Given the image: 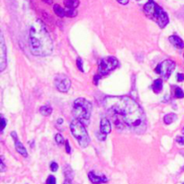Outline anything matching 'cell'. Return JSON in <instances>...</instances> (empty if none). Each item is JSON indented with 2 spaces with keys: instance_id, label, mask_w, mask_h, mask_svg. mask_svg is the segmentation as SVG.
Returning a JSON list of instances; mask_svg holds the SVG:
<instances>
[{
  "instance_id": "cell-11",
  "label": "cell",
  "mask_w": 184,
  "mask_h": 184,
  "mask_svg": "<svg viewBox=\"0 0 184 184\" xmlns=\"http://www.w3.org/2000/svg\"><path fill=\"white\" fill-rule=\"evenodd\" d=\"M88 178L93 184H103L108 182V179L103 174H97L95 171H90L88 173Z\"/></svg>"
},
{
  "instance_id": "cell-16",
  "label": "cell",
  "mask_w": 184,
  "mask_h": 184,
  "mask_svg": "<svg viewBox=\"0 0 184 184\" xmlns=\"http://www.w3.org/2000/svg\"><path fill=\"white\" fill-rule=\"evenodd\" d=\"M80 4L79 0H64V5L68 9H75Z\"/></svg>"
},
{
  "instance_id": "cell-31",
  "label": "cell",
  "mask_w": 184,
  "mask_h": 184,
  "mask_svg": "<svg viewBox=\"0 0 184 184\" xmlns=\"http://www.w3.org/2000/svg\"><path fill=\"white\" fill-rule=\"evenodd\" d=\"M0 171H6V166H5V163H4L3 158H2V160H1V168H0Z\"/></svg>"
},
{
  "instance_id": "cell-17",
  "label": "cell",
  "mask_w": 184,
  "mask_h": 184,
  "mask_svg": "<svg viewBox=\"0 0 184 184\" xmlns=\"http://www.w3.org/2000/svg\"><path fill=\"white\" fill-rule=\"evenodd\" d=\"M53 10H54L55 13H56L58 16H59V17H65V16H66V10L63 9V8H62L60 6H58V5H54Z\"/></svg>"
},
{
  "instance_id": "cell-5",
  "label": "cell",
  "mask_w": 184,
  "mask_h": 184,
  "mask_svg": "<svg viewBox=\"0 0 184 184\" xmlns=\"http://www.w3.org/2000/svg\"><path fill=\"white\" fill-rule=\"evenodd\" d=\"M70 130L77 143L82 147H86L90 143V137L86 131L84 125L78 119H74L70 123Z\"/></svg>"
},
{
  "instance_id": "cell-15",
  "label": "cell",
  "mask_w": 184,
  "mask_h": 184,
  "mask_svg": "<svg viewBox=\"0 0 184 184\" xmlns=\"http://www.w3.org/2000/svg\"><path fill=\"white\" fill-rule=\"evenodd\" d=\"M152 89L156 93L161 92V91L163 90V80L162 79L155 80V82L153 84V86H152Z\"/></svg>"
},
{
  "instance_id": "cell-3",
  "label": "cell",
  "mask_w": 184,
  "mask_h": 184,
  "mask_svg": "<svg viewBox=\"0 0 184 184\" xmlns=\"http://www.w3.org/2000/svg\"><path fill=\"white\" fill-rule=\"evenodd\" d=\"M144 12L145 15L153 20L160 28H164L169 23V17L159 6H157L153 0H149L144 6Z\"/></svg>"
},
{
  "instance_id": "cell-14",
  "label": "cell",
  "mask_w": 184,
  "mask_h": 184,
  "mask_svg": "<svg viewBox=\"0 0 184 184\" xmlns=\"http://www.w3.org/2000/svg\"><path fill=\"white\" fill-rule=\"evenodd\" d=\"M63 171H64V175H65V179H66L65 181L72 182L74 175H73V170L71 169V167L68 164H66L63 168Z\"/></svg>"
},
{
  "instance_id": "cell-24",
  "label": "cell",
  "mask_w": 184,
  "mask_h": 184,
  "mask_svg": "<svg viewBox=\"0 0 184 184\" xmlns=\"http://www.w3.org/2000/svg\"><path fill=\"white\" fill-rule=\"evenodd\" d=\"M46 184H56V178L53 175H50L46 181Z\"/></svg>"
},
{
  "instance_id": "cell-34",
  "label": "cell",
  "mask_w": 184,
  "mask_h": 184,
  "mask_svg": "<svg viewBox=\"0 0 184 184\" xmlns=\"http://www.w3.org/2000/svg\"><path fill=\"white\" fill-rule=\"evenodd\" d=\"M43 1L47 2L48 4H51V3H52V0H43Z\"/></svg>"
},
{
  "instance_id": "cell-25",
  "label": "cell",
  "mask_w": 184,
  "mask_h": 184,
  "mask_svg": "<svg viewBox=\"0 0 184 184\" xmlns=\"http://www.w3.org/2000/svg\"><path fill=\"white\" fill-rule=\"evenodd\" d=\"M58 169V164L55 162H53L51 163V170L52 171H57Z\"/></svg>"
},
{
  "instance_id": "cell-29",
  "label": "cell",
  "mask_w": 184,
  "mask_h": 184,
  "mask_svg": "<svg viewBox=\"0 0 184 184\" xmlns=\"http://www.w3.org/2000/svg\"><path fill=\"white\" fill-rule=\"evenodd\" d=\"M100 78H101V76H100V75L94 76V77H93V83H94V84H98V81H99V79Z\"/></svg>"
},
{
  "instance_id": "cell-30",
  "label": "cell",
  "mask_w": 184,
  "mask_h": 184,
  "mask_svg": "<svg viewBox=\"0 0 184 184\" xmlns=\"http://www.w3.org/2000/svg\"><path fill=\"white\" fill-rule=\"evenodd\" d=\"M66 153H67V154H70V152H71V149H70V145H69V143H68V141H67V140L66 141Z\"/></svg>"
},
{
  "instance_id": "cell-4",
  "label": "cell",
  "mask_w": 184,
  "mask_h": 184,
  "mask_svg": "<svg viewBox=\"0 0 184 184\" xmlns=\"http://www.w3.org/2000/svg\"><path fill=\"white\" fill-rule=\"evenodd\" d=\"M92 103L84 98H77L73 104V113L76 119H78L84 125H88L92 114Z\"/></svg>"
},
{
  "instance_id": "cell-33",
  "label": "cell",
  "mask_w": 184,
  "mask_h": 184,
  "mask_svg": "<svg viewBox=\"0 0 184 184\" xmlns=\"http://www.w3.org/2000/svg\"><path fill=\"white\" fill-rule=\"evenodd\" d=\"M62 122H63V119H62V118H59V119L58 120V124H61Z\"/></svg>"
},
{
  "instance_id": "cell-35",
  "label": "cell",
  "mask_w": 184,
  "mask_h": 184,
  "mask_svg": "<svg viewBox=\"0 0 184 184\" xmlns=\"http://www.w3.org/2000/svg\"><path fill=\"white\" fill-rule=\"evenodd\" d=\"M64 184H71V182H67V181H65V183Z\"/></svg>"
},
{
  "instance_id": "cell-13",
  "label": "cell",
  "mask_w": 184,
  "mask_h": 184,
  "mask_svg": "<svg viewBox=\"0 0 184 184\" xmlns=\"http://www.w3.org/2000/svg\"><path fill=\"white\" fill-rule=\"evenodd\" d=\"M169 40H170V42L174 47H176L178 49H183L184 48L183 40L181 39L180 37L176 36V35H171V36H170L169 37Z\"/></svg>"
},
{
  "instance_id": "cell-20",
  "label": "cell",
  "mask_w": 184,
  "mask_h": 184,
  "mask_svg": "<svg viewBox=\"0 0 184 184\" xmlns=\"http://www.w3.org/2000/svg\"><path fill=\"white\" fill-rule=\"evenodd\" d=\"M55 141L58 145H62L64 143V137L61 134H56L55 136Z\"/></svg>"
},
{
  "instance_id": "cell-27",
  "label": "cell",
  "mask_w": 184,
  "mask_h": 184,
  "mask_svg": "<svg viewBox=\"0 0 184 184\" xmlns=\"http://www.w3.org/2000/svg\"><path fill=\"white\" fill-rule=\"evenodd\" d=\"M6 118H4V117H2V118H1V128H2V131L4 130V129L6 128Z\"/></svg>"
},
{
  "instance_id": "cell-37",
  "label": "cell",
  "mask_w": 184,
  "mask_h": 184,
  "mask_svg": "<svg viewBox=\"0 0 184 184\" xmlns=\"http://www.w3.org/2000/svg\"><path fill=\"white\" fill-rule=\"evenodd\" d=\"M137 1H140V0H137Z\"/></svg>"
},
{
  "instance_id": "cell-7",
  "label": "cell",
  "mask_w": 184,
  "mask_h": 184,
  "mask_svg": "<svg viewBox=\"0 0 184 184\" xmlns=\"http://www.w3.org/2000/svg\"><path fill=\"white\" fill-rule=\"evenodd\" d=\"M174 67H175V63L172 60L166 59L157 65L155 71L160 76H162L164 79H168L171 76V72L174 70Z\"/></svg>"
},
{
  "instance_id": "cell-28",
  "label": "cell",
  "mask_w": 184,
  "mask_h": 184,
  "mask_svg": "<svg viewBox=\"0 0 184 184\" xmlns=\"http://www.w3.org/2000/svg\"><path fill=\"white\" fill-rule=\"evenodd\" d=\"M177 80L179 81V82H182V81H184V75L183 74H178L177 75Z\"/></svg>"
},
{
  "instance_id": "cell-23",
  "label": "cell",
  "mask_w": 184,
  "mask_h": 184,
  "mask_svg": "<svg viewBox=\"0 0 184 184\" xmlns=\"http://www.w3.org/2000/svg\"><path fill=\"white\" fill-rule=\"evenodd\" d=\"M77 66L78 67V69L81 71V72H84V68H83V60L81 58H77Z\"/></svg>"
},
{
  "instance_id": "cell-22",
  "label": "cell",
  "mask_w": 184,
  "mask_h": 184,
  "mask_svg": "<svg viewBox=\"0 0 184 184\" xmlns=\"http://www.w3.org/2000/svg\"><path fill=\"white\" fill-rule=\"evenodd\" d=\"M77 12L76 9H67L66 10V16L67 17H75L77 16Z\"/></svg>"
},
{
  "instance_id": "cell-19",
  "label": "cell",
  "mask_w": 184,
  "mask_h": 184,
  "mask_svg": "<svg viewBox=\"0 0 184 184\" xmlns=\"http://www.w3.org/2000/svg\"><path fill=\"white\" fill-rule=\"evenodd\" d=\"M176 118H177L176 114H174V113H168V114H166V115L164 116L163 121H164L165 124L169 125V124L172 123V122L176 119Z\"/></svg>"
},
{
  "instance_id": "cell-6",
  "label": "cell",
  "mask_w": 184,
  "mask_h": 184,
  "mask_svg": "<svg viewBox=\"0 0 184 184\" xmlns=\"http://www.w3.org/2000/svg\"><path fill=\"white\" fill-rule=\"evenodd\" d=\"M118 65V59L114 57H107L99 60L98 72L100 76L108 75L111 71L114 70Z\"/></svg>"
},
{
  "instance_id": "cell-26",
  "label": "cell",
  "mask_w": 184,
  "mask_h": 184,
  "mask_svg": "<svg viewBox=\"0 0 184 184\" xmlns=\"http://www.w3.org/2000/svg\"><path fill=\"white\" fill-rule=\"evenodd\" d=\"M176 141L178 144L183 145H184V137H176Z\"/></svg>"
},
{
  "instance_id": "cell-1",
  "label": "cell",
  "mask_w": 184,
  "mask_h": 184,
  "mask_svg": "<svg viewBox=\"0 0 184 184\" xmlns=\"http://www.w3.org/2000/svg\"><path fill=\"white\" fill-rule=\"evenodd\" d=\"M103 103L118 129H129L136 133L145 132V113L132 98L129 96H108Z\"/></svg>"
},
{
  "instance_id": "cell-32",
  "label": "cell",
  "mask_w": 184,
  "mask_h": 184,
  "mask_svg": "<svg viewBox=\"0 0 184 184\" xmlns=\"http://www.w3.org/2000/svg\"><path fill=\"white\" fill-rule=\"evenodd\" d=\"M117 1L121 5H128L129 3V0H117Z\"/></svg>"
},
{
  "instance_id": "cell-10",
  "label": "cell",
  "mask_w": 184,
  "mask_h": 184,
  "mask_svg": "<svg viewBox=\"0 0 184 184\" xmlns=\"http://www.w3.org/2000/svg\"><path fill=\"white\" fill-rule=\"evenodd\" d=\"M11 136H12V137H13V140H14V146H15L16 151H17L20 155H22L23 156L27 157V156H28V153H27L26 148L24 147V145H23L22 142L19 141L16 132L15 131L12 132V133H11Z\"/></svg>"
},
{
  "instance_id": "cell-8",
  "label": "cell",
  "mask_w": 184,
  "mask_h": 184,
  "mask_svg": "<svg viewBox=\"0 0 184 184\" xmlns=\"http://www.w3.org/2000/svg\"><path fill=\"white\" fill-rule=\"evenodd\" d=\"M56 88L61 92H66L70 89L71 86V82L68 77H66L64 75H58L55 77L54 81Z\"/></svg>"
},
{
  "instance_id": "cell-36",
  "label": "cell",
  "mask_w": 184,
  "mask_h": 184,
  "mask_svg": "<svg viewBox=\"0 0 184 184\" xmlns=\"http://www.w3.org/2000/svg\"><path fill=\"white\" fill-rule=\"evenodd\" d=\"M182 133H184V128H183V130H182Z\"/></svg>"
},
{
  "instance_id": "cell-9",
  "label": "cell",
  "mask_w": 184,
  "mask_h": 184,
  "mask_svg": "<svg viewBox=\"0 0 184 184\" xmlns=\"http://www.w3.org/2000/svg\"><path fill=\"white\" fill-rule=\"evenodd\" d=\"M0 71L3 72L5 68L6 67L7 61H6V49L5 45V39L3 33H1V38H0Z\"/></svg>"
},
{
  "instance_id": "cell-12",
  "label": "cell",
  "mask_w": 184,
  "mask_h": 184,
  "mask_svg": "<svg viewBox=\"0 0 184 184\" xmlns=\"http://www.w3.org/2000/svg\"><path fill=\"white\" fill-rule=\"evenodd\" d=\"M111 126L109 119L107 118H103L100 123V132L104 135H108L109 133H111Z\"/></svg>"
},
{
  "instance_id": "cell-21",
  "label": "cell",
  "mask_w": 184,
  "mask_h": 184,
  "mask_svg": "<svg viewBox=\"0 0 184 184\" xmlns=\"http://www.w3.org/2000/svg\"><path fill=\"white\" fill-rule=\"evenodd\" d=\"M174 94H175V96L177 98H183L184 97V92L182 91V89L180 88V87H176Z\"/></svg>"
},
{
  "instance_id": "cell-18",
  "label": "cell",
  "mask_w": 184,
  "mask_h": 184,
  "mask_svg": "<svg viewBox=\"0 0 184 184\" xmlns=\"http://www.w3.org/2000/svg\"><path fill=\"white\" fill-rule=\"evenodd\" d=\"M39 112L43 116H50L52 113V108L50 105H44L40 107Z\"/></svg>"
},
{
  "instance_id": "cell-2",
  "label": "cell",
  "mask_w": 184,
  "mask_h": 184,
  "mask_svg": "<svg viewBox=\"0 0 184 184\" xmlns=\"http://www.w3.org/2000/svg\"><path fill=\"white\" fill-rule=\"evenodd\" d=\"M29 45L32 55L38 57L50 56L53 51L51 36L40 20H36L29 32Z\"/></svg>"
}]
</instances>
